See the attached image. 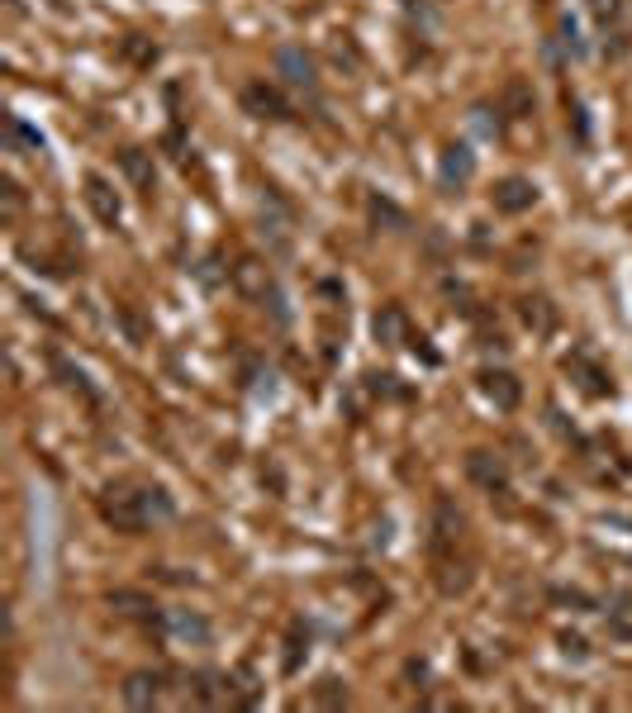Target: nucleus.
Listing matches in <instances>:
<instances>
[{
  "label": "nucleus",
  "mask_w": 632,
  "mask_h": 713,
  "mask_svg": "<svg viewBox=\"0 0 632 713\" xmlns=\"http://www.w3.org/2000/svg\"><path fill=\"white\" fill-rule=\"evenodd\" d=\"M100 514L105 523H115L119 533H143L147 523H162V518H172V499H166V490H105L100 495Z\"/></svg>",
  "instance_id": "nucleus-1"
},
{
  "label": "nucleus",
  "mask_w": 632,
  "mask_h": 713,
  "mask_svg": "<svg viewBox=\"0 0 632 713\" xmlns=\"http://www.w3.org/2000/svg\"><path fill=\"white\" fill-rule=\"evenodd\" d=\"M186 704L196 708H234V676L224 670H196L186 680Z\"/></svg>",
  "instance_id": "nucleus-2"
},
{
  "label": "nucleus",
  "mask_w": 632,
  "mask_h": 713,
  "mask_svg": "<svg viewBox=\"0 0 632 713\" xmlns=\"http://www.w3.org/2000/svg\"><path fill=\"white\" fill-rule=\"evenodd\" d=\"M276 72H281V81L290 91H305V95L319 91V62H314L305 48H295V44H286L276 53Z\"/></svg>",
  "instance_id": "nucleus-3"
},
{
  "label": "nucleus",
  "mask_w": 632,
  "mask_h": 713,
  "mask_svg": "<svg viewBox=\"0 0 632 713\" xmlns=\"http://www.w3.org/2000/svg\"><path fill=\"white\" fill-rule=\"evenodd\" d=\"M461 533H466V518H461V509L452 505L447 495H437V499H433V552H437V557L456 552Z\"/></svg>",
  "instance_id": "nucleus-4"
},
{
  "label": "nucleus",
  "mask_w": 632,
  "mask_h": 713,
  "mask_svg": "<svg viewBox=\"0 0 632 713\" xmlns=\"http://www.w3.org/2000/svg\"><path fill=\"white\" fill-rule=\"evenodd\" d=\"M466 476L486 495H509V467H504V457H495V452H471L466 457Z\"/></svg>",
  "instance_id": "nucleus-5"
},
{
  "label": "nucleus",
  "mask_w": 632,
  "mask_h": 713,
  "mask_svg": "<svg viewBox=\"0 0 632 713\" xmlns=\"http://www.w3.org/2000/svg\"><path fill=\"white\" fill-rule=\"evenodd\" d=\"M243 110L257 115V119H290V100L276 86H266V81H247V86H243Z\"/></svg>",
  "instance_id": "nucleus-6"
},
{
  "label": "nucleus",
  "mask_w": 632,
  "mask_h": 713,
  "mask_svg": "<svg viewBox=\"0 0 632 713\" xmlns=\"http://www.w3.org/2000/svg\"><path fill=\"white\" fill-rule=\"evenodd\" d=\"M437 176H442V186H466L471 176H476V153L466 148V143H447V148H442V162H437Z\"/></svg>",
  "instance_id": "nucleus-7"
},
{
  "label": "nucleus",
  "mask_w": 632,
  "mask_h": 713,
  "mask_svg": "<svg viewBox=\"0 0 632 713\" xmlns=\"http://www.w3.org/2000/svg\"><path fill=\"white\" fill-rule=\"evenodd\" d=\"M537 205V186L528 176H504L495 186V209L499 215H523V209Z\"/></svg>",
  "instance_id": "nucleus-8"
},
{
  "label": "nucleus",
  "mask_w": 632,
  "mask_h": 713,
  "mask_svg": "<svg viewBox=\"0 0 632 713\" xmlns=\"http://www.w3.org/2000/svg\"><path fill=\"white\" fill-rule=\"evenodd\" d=\"M480 390H486V400L504 414L518 409V400H523V386H518L514 371H480Z\"/></svg>",
  "instance_id": "nucleus-9"
},
{
  "label": "nucleus",
  "mask_w": 632,
  "mask_h": 713,
  "mask_svg": "<svg viewBox=\"0 0 632 713\" xmlns=\"http://www.w3.org/2000/svg\"><path fill=\"white\" fill-rule=\"evenodd\" d=\"M86 205H91V215H95L100 224H110V228L124 219V205H119V196H115V186L105 181V176H95V172L86 176Z\"/></svg>",
  "instance_id": "nucleus-10"
},
{
  "label": "nucleus",
  "mask_w": 632,
  "mask_h": 713,
  "mask_svg": "<svg viewBox=\"0 0 632 713\" xmlns=\"http://www.w3.org/2000/svg\"><path fill=\"white\" fill-rule=\"evenodd\" d=\"M166 633L191 642V647H205L209 638H215V628H209V618L196 614V609H172V614H166Z\"/></svg>",
  "instance_id": "nucleus-11"
},
{
  "label": "nucleus",
  "mask_w": 632,
  "mask_h": 713,
  "mask_svg": "<svg viewBox=\"0 0 632 713\" xmlns=\"http://www.w3.org/2000/svg\"><path fill=\"white\" fill-rule=\"evenodd\" d=\"M371 333H376V343H381V347H399V343H409V319H405V309H399V305L376 309Z\"/></svg>",
  "instance_id": "nucleus-12"
},
{
  "label": "nucleus",
  "mask_w": 632,
  "mask_h": 713,
  "mask_svg": "<svg viewBox=\"0 0 632 713\" xmlns=\"http://www.w3.org/2000/svg\"><path fill=\"white\" fill-rule=\"evenodd\" d=\"M119 166H124V176H129L134 191L153 196V186H157V166H153V157H147L143 148H124V153H119Z\"/></svg>",
  "instance_id": "nucleus-13"
},
{
  "label": "nucleus",
  "mask_w": 632,
  "mask_h": 713,
  "mask_svg": "<svg viewBox=\"0 0 632 713\" xmlns=\"http://www.w3.org/2000/svg\"><path fill=\"white\" fill-rule=\"evenodd\" d=\"M124 704H129V708L162 704V676H153V670H134V676L124 680Z\"/></svg>",
  "instance_id": "nucleus-14"
},
{
  "label": "nucleus",
  "mask_w": 632,
  "mask_h": 713,
  "mask_svg": "<svg viewBox=\"0 0 632 713\" xmlns=\"http://www.w3.org/2000/svg\"><path fill=\"white\" fill-rule=\"evenodd\" d=\"M234 286L243 290V296H266L271 290V271H266V262L262 257H243L238 266H234Z\"/></svg>",
  "instance_id": "nucleus-15"
},
{
  "label": "nucleus",
  "mask_w": 632,
  "mask_h": 713,
  "mask_svg": "<svg viewBox=\"0 0 632 713\" xmlns=\"http://www.w3.org/2000/svg\"><path fill=\"white\" fill-rule=\"evenodd\" d=\"M105 604H110L115 614H129V618H153L157 614L153 595H143V590H110V595H105Z\"/></svg>",
  "instance_id": "nucleus-16"
},
{
  "label": "nucleus",
  "mask_w": 632,
  "mask_h": 713,
  "mask_svg": "<svg viewBox=\"0 0 632 713\" xmlns=\"http://www.w3.org/2000/svg\"><path fill=\"white\" fill-rule=\"evenodd\" d=\"M305 657H309V623L295 618L290 633H286V661H281V670H286V676H295V670L305 666Z\"/></svg>",
  "instance_id": "nucleus-17"
},
{
  "label": "nucleus",
  "mask_w": 632,
  "mask_h": 713,
  "mask_svg": "<svg viewBox=\"0 0 632 713\" xmlns=\"http://www.w3.org/2000/svg\"><path fill=\"white\" fill-rule=\"evenodd\" d=\"M518 319L528 324L533 333H552L557 314H552V305H547L542 296H528V300H518Z\"/></svg>",
  "instance_id": "nucleus-18"
},
{
  "label": "nucleus",
  "mask_w": 632,
  "mask_h": 713,
  "mask_svg": "<svg viewBox=\"0 0 632 713\" xmlns=\"http://www.w3.org/2000/svg\"><path fill=\"white\" fill-rule=\"evenodd\" d=\"M371 219L381 224L386 234H405V228H409V215L395 200H386V196H371Z\"/></svg>",
  "instance_id": "nucleus-19"
},
{
  "label": "nucleus",
  "mask_w": 632,
  "mask_h": 713,
  "mask_svg": "<svg viewBox=\"0 0 632 713\" xmlns=\"http://www.w3.org/2000/svg\"><path fill=\"white\" fill-rule=\"evenodd\" d=\"M566 371H576V376H580V386H585L589 395H614V381H608V371H599L595 362H585V356L566 362Z\"/></svg>",
  "instance_id": "nucleus-20"
},
{
  "label": "nucleus",
  "mask_w": 632,
  "mask_h": 713,
  "mask_svg": "<svg viewBox=\"0 0 632 713\" xmlns=\"http://www.w3.org/2000/svg\"><path fill=\"white\" fill-rule=\"evenodd\" d=\"M257 699H262L257 670H252V666H238V670H234V708H252Z\"/></svg>",
  "instance_id": "nucleus-21"
},
{
  "label": "nucleus",
  "mask_w": 632,
  "mask_h": 713,
  "mask_svg": "<svg viewBox=\"0 0 632 713\" xmlns=\"http://www.w3.org/2000/svg\"><path fill=\"white\" fill-rule=\"evenodd\" d=\"M504 110H509V119H528L533 115V86H528V81H509V91H504Z\"/></svg>",
  "instance_id": "nucleus-22"
},
{
  "label": "nucleus",
  "mask_w": 632,
  "mask_h": 713,
  "mask_svg": "<svg viewBox=\"0 0 632 713\" xmlns=\"http://www.w3.org/2000/svg\"><path fill=\"white\" fill-rule=\"evenodd\" d=\"M124 57L138 62V67H153V62H157V44H153V38H143V34H129V38H124Z\"/></svg>",
  "instance_id": "nucleus-23"
},
{
  "label": "nucleus",
  "mask_w": 632,
  "mask_h": 713,
  "mask_svg": "<svg viewBox=\"0 0 632 713\" xmlns=\"http://www.w3.org/2000/svg\"><path fill=\"white\" fill-rule=\"evenodd\" d=\"M314 704H319V708H343V704H347V685H343V680H319V689H314Z\"/></svg>",
  "instance_id": "nucleus-24"
},
{
  "label": "nucleus",
  "mask_w": 632,
  "mask_h": 713,
  "mask_svg": "<svg viewBox=\"0 0 632 713\" xmlns=\"http://www.w3.org/2000/svg\"><path fill=\"white\" fill-rule=\"evenodd\" d=\"M499 115H504V110L476 105V110H471V129H476V134H486V138H495V134H499Z\"/></svg>",
  "instance_id": "nucleus-25"
},
{
  "label": "nucleus",
  "mask_w": 632,
  "mask_h": 713,
  "mask_svg": "<svg viewBox=\"0 0 632 713\" xmlns=\"http://www.w3.org/2000/svg\"><path fill=\"white\" fill-rule=\"evenodd\" d=\"M10 138H15V143H25V148H34V153H44V134L29 129L25 119H10Z\"/></svg>",
  "instance_id": "nucleus-26"
},
{
  "label": "nucleus",
  "mask_w": 632,
  "mask_h": 713,
  "mask_svg": "<svg viewBox=\"0 0 632 713\" xmlns=\"http://www.w3.org/2000/svg\"><path fill=\"white\" fill-rule=\"evenodd\" d=\"M589 15H595L599 25H614V19L623 15V0H589Z\"/></svg>",
  "instance_id": "nucleus-27"
},
{
  "label": "nucleus",
  "mask_w": 632,
  "mask_h": 713,
  "mask_svg": "<svg viewBox=\"0 0 632 713\" xmlns=\"http://www.w3.org/2000/svg\"><path fill=\"white\" fill-rule=\"evenodd\" d=\"M57 376H62V381H67L72 390H81V395H86V400H95V390L86 386V376H81L76 367H67V362H57Z\"/></svg>",
  "instance_id": "nucleus-28"
},
{
  "label": "nucleus",
  "mask_w": 632,
  "mask_h": 713,
  "mask_svg": "<svg viewBox=\"0 0 632 713\" xmlns=\"http://www.w3.org/2000/svg\"><path fill=\"white\" fill-rule=\"evenodd\" d=\"M552 599H561V604H576L580 614H589V609H595V599H589V595H580V590H552Z\"/></svg>",
  "instance_id": "nucleus-29"
},
{
  "label": "nucleus",
  "mask_w": 632,
  "mask_h": 713,
  "mask_svg": "<svg viewBox=\"0 0 632 713\" xmlns=\"http://www.w3.org/2000/svg\"><path fill=\"white\" fill-rule=\"evenodd\" d=\"M561 652H566V657H576V661H585V657H589V647H585V638L561 633Z\"/></svg>",
  "instance_id": "nucleus-30"
},
{
  "label": "nucleus",
  "mask_w": 632,
  "mask_h": 713,
  "mask_svg": "<svg viewBox=\"0 0 632 713\" xmlns=\"http://www.w3.org/2000/svg\"><path fill=\"white\" fill-rule=\"evenodd\" d=\"M0 191H5V215H15V209L25 205V196H19V186H15L10 176H5V186H0Z\"/></svg>",
  "instance_id": "nucleus-31"
}]
</instances>
